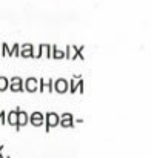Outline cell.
Segmentation results:
<instances>
[{"label":"cell","instance_id":"cell-23","mask_svg":"<svg viewBox=\"0 0 151 158\" xmlns=\"http://www.w3.org/2000/svg\"><path fill=\"white\" fill-rule=\"evenodd\" d=\"M3 149H5V146H0V158H6L3 154H2V151H3Z\"/></svg>","mask_w":151,"mask_h":158},{"label":"cell","instance_id":"cell-19","mask_svg":"<svg viewBox=\"0 0 151 158\" xmlns=\"http://www.w3.org/2000/svg\"><path fill=\"white\" fill-rule=\"evenodd\" d=\"M8 54H9V48H8L6 43H3V45H2V57H6Z\"/></svg>","mask_w":151,"mask_h":158},{"label":"cell","instance_id":"cell-18","mask_svg":"<svg viewBox=\"0 0 151 158\" xmlns=\"http://www.w3.org/2000/svg\"><path fill=\"white\" fill-rule=\"evenodd\" d=\"M37 92H45V78H40L39 80V89Z\"/></svg>","mask_w":151,"mask_h":158},{"label":"cell","instance_id":"cell-20","mask_svg":"<svg viewBox=\"0 0 151 158\" xmlns=\"http://www.w3.org/2000/svg\"><path fill=\"white\" fill-rule=\"evenodd\" d=\"M8 81H9V85H11V83H22L23 78H22V77H11Z\"/></svg>","mask_w":151,"mask_h":158},{"label":"cell","instance_id":"cell-10","mask_svg":"<svg viewBox=\"0 0 151 158\" xmlns=\"http://www.w3.org/2000/svg\"><path fill=\"white\" fill-rule=\"evenodd\" d=\"M51 58H54V60H62V58H65V51L59 49L57 45H52V46H51Z\"/></svg>","mask_w":151,"mask_h":158},{"label":"cell","instance_id":"cell-8","mask_svg":"<svg viewBox=\"0 0 151 158\" xmlns=\"http://www.w3.org/2000/svg\"><path fill=\"white\" fill-rule=\"evenodd\" d=\"M28 112H25V110H19V115H17V126H16V131H20V127L22 126H26L28 124Z\"/></svg>","mask_w":151,"mask_h":158},{"label":"cell","instance_id":"cell-4","mask_svg":"<svg viewBox=\"0 0 151 158\" xmlns=\"http://www.w3.org/2000/svg\"><path fill=\"white\" fill-rule=\"evenodd\" d=\"M23 89L26 91V92H37V89H39V80L36 78V77H28L25 81H23Z\"/></svg>","mask_w":151,"mask_h":158},{"label":"cell","instance_id":"cell-21","mask_svg":"<svg viewBox=\"0 0 151 158\" xmlns=\"http://www.w3.org/2000/svg\"><path fill=\"white\" fill-rule=\"evenodd\" d=\"M0 123H2V124H6V112H5V110L0 112Z\"/></svg>","mask_w":151,"mask_h":158},{"label":"cell","instance_id":"cell-7","mask_svg":"<svg viewBox=\"0 0 151 158\" xmlns=\"http://www.w3.org/2000/svg\"><path fill=\"white\" fill-rule=\"evenodd\" d=\"M19 57H23V58H33L34 57V46L31 43H23L20 46V54Z\"/></svg>","mask_w":151,"mask_h":158},{"label":"cell","instance_id":"cell-22","mask_svg":"<svg viewBox=\"0 0 151 158\" xmlns=\"http://www.w3.org/2000/svg\"><path fill=\"white\" fill-rule=\"evenodd\" d=\"M77 92H80V94H83V78L79 81V85H77Z\"/></svg>","mask_w":151,"mask_h":158},{"label":"cell","instance_id":"cell-1","mask_svg":"<svg viewBox=\"0 0 151 158\" xmlns=\"http://www.w3.org/2000/svg\"><path fill=\"white\" fill-rule=\"evenodd\" d=\"M82 51H83V46L79 48V46H76V45H68L66 49H65V58H68V60H76V58L85 60Z\"/></svg>","mask_w":151,"mask_h":158},{"label":"cell","instance_id":"cell-13","mask_svg":"<svg viewBox=\"0 0 151 158\" xmlns=\"http://www.w3.org/2000/svg\"><path fill=\"white\" fill-rule=\"evenodd\" d=\"M8 86H9L8 78H6V77H3V75H0V94H2L3 91H6V89H8Z\"/></svg>","mask_w":151,"mask_h":158},{"label":"cell","instance_id":"cell-6","mask_svg":"<svg viewBox=\"0 0 151 158\" xmlns=\"http://www.w3.org/2000/svg\"><path fill=\"white\" fill-rule=\"evenodd\" d=\"M28 123H31L33 126H42L45 123V115L39 110L33 112L31 115H28Z\"/></svg>","mask_w":151,"mask_h":158},{"label":"cell","instance_id":"cell-9","mask_svg":"<svg viewBox=\"0 0 151 158\" xmlns=\"http://www.w3.org/2000/svg\"><path fill=\"white\" fill-rule=\"evenodd\" d=\"M19 110H20V107H16L14 110H9V112H8V120H6V121H8L9 126H14V127L17 126V115H19Z\"/></svg>","mask_w":151,"mask_h":158},{"label":"cell","instance_id":"cell-16","mask_svg":"<svg viewBox=\"0 0 151 158\" xmlns=\"http://www.w3.org/2000/svg\"><path fill=\"white\" fill-rule=\"evenodd\" d=\"M42 46H43V54L47 55V58H51V45H43L42 43Z\"/></svg>","mask_w":151,"mask_h":158},{"label":"cell","instance_id":"cell-17","mask_svg":"<svg viewBox=\"0 0 151 158\" xmlns=\"http://www.w3.org/2000/svg\"><path fill=\"white\" fill-rule=\"evenodd\" d=\"M42 55H43V46H42V45H39L37 52H34V57H33V58H40Z\"/></svg>","mask_w":151,"mask_h":158},{"label":"cell","instance_id":"cell-11","mask_svg":"<svg viewBox=\"0 0 151 158\" xmlns=\"http://www.w3.org/2000/svg\"><path fill=\"white\" fill-rule=\"evenodd\" d=\"M80 80H82V77H80V75H74V77L69 80L68 88H69V92H71V94L77 92V85H79V81H80Z\"/></svg>","mask_w":151,"mask_h":158},{"label":"cell","instance_id":"cell-15","mask_svg":"<svg viewBox=\"0 0 151 158\" xmlns=\"http://www.w3.org/2000/svg\"><path fill=\"white\" fill-rule=\"evenodd\" d=\"M52 81H54V80H52V78H50V80H47V81H45V91H48V92H54V91H52Z\"/></svg>","mask_w":151,"mask_h":158},{"label":"cell","instance_id":"cell-2","mask_svg":"<svg viewBox=\"0 0 151 158\" xmlns=\"http://www.w3.org/2000/svg\"><path fill=\"white\" fill-rule=\"evenodd\" d=\"M59 121H60L59 114H56V112H48V114L45 115V131L50 132L52 127H56V126L59 124Z\"/></svg>","mask_w":151,"mask_h":158},{"label":"cell","instance_id":"cell-12","mask_svg":"<svg viewBox=\"0 0 151 158\" xmlns=\"http://www.w3.org/2000/svg\"><path fill=\"white\" fill-rule=\"evenodd\" d=\"M8 88H9L11 92H23V91H25V89H23V81H22V83H11Z\"/></svg>","mask_w":151,"mask_h":158},{"label":"cell","instance_id":"cell-5","mask_svg":"<svg viewBox=\"0 0 151 158\" xmlns=\"http://www.w3.org/2000/svg\"><path fill=\"white\" fill-rule=\"evenodd\" d=\"M60 121H59V126L62 127H74V115L69 114V112H63L62 115H59Z\"/></svg>","mask_w":151,"mask_h":158},{"label":"cell","instance_id":"cell-14","mask_svg":"<svg viewBox=\"0 0 151 158\" xmlns=\"http://www.w3.org/2000/svg\"><path fill=\"white\" fill-rule=\"evenodd\" d=\"M19 54H20V45L19 43H16L11 49H9V57H19Z\"/></svg>","mask_w":151,"mask_h":158},{"label":"cell","instance_id":"cell-3","mask_svg":"<svg viewBox=\"0 0 151 158\" xmlns=\"http://www.w3.org/2000/svg\"><path fill=\"white\" fill-rule=\"evenodd\" d=\"M52 91L57 92V94H65L68 92V80L66 78H57L52 81Z\"/></svg>","mask_w":151,"mask_h":158}]
</instances>
